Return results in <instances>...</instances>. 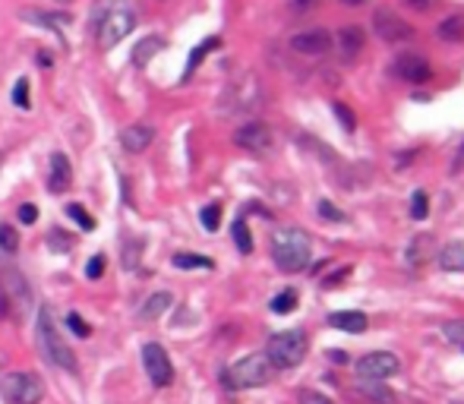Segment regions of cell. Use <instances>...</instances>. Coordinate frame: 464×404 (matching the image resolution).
Masks as SVG:
<instances>
[{
	"label": "cell",
	"mask_w": 464,
	"mask_h": 404,
	"mask_svg": "<svg viewBox=\"0 0 464 404\" xmlns=\"http://www.w3.org/2000/svg\"><path fill=\"white\" fill-rule=\"evenodd\" d=\"M86 275H89L92 281L101 278V275H105V256H92L89 265H86Z\"/></svg>",
	"instance_id": "38"
},
{
	"label": "cell",
	"mask_w": 464,
	"mask_h": 404,
	"mask_svg": "<svg viewBox=\"0 0 464 404\" xmlns=\"http://www.w3.org/2000/svg\"><path fill=\"white\" fill-rule=\"evenodd\" d=\"M0 250H3V253H16V250H19V234H16V228H10V224H0Z\"/></svg>",
	"instance_id": "28"
},
{
	"label": "cell",
	"mask_w": 464,
	"mask_h": 404,
	"mask_svg": "<svg viewBox=\"0 0 464 404\" xmlns=\"http://www.w3.org/2000/svg\"><path fill=\"white\" fill-rule=\"evenodd\" d=\"M335 117L341 120V124H344V130H348V133H354V130H357V120H354V114H350V107H344L341 101H335Z\"/></svg>",
	"instance_id": "34"
},
{
	"label": "cell",
	"mask_w": 464,
	"mask_h": 404,
	"mask_svg": "<svg viewBox=\"0 0 464 404\" xmlns=\"http://www.w3.org/2000/svg\"><path fill=\"white\" fill-rule=\"evenodd\" d=\"M66 325H70V332H73L76 338H89L92 335V329H89V322L82 319L79 313H66Z\"/></svg>",
	"instance_id": "31"
},
{
	"label": "cell",
	"mask_w": 464,
	"mask_h": 404,
	"mask_svg": "<svg viewBox=\"0 0 464 404\" xmlns=\"http://www.w3.org/2000/svg\"><path fill=\"white\" fill-rule=\"evenodd\" d=\"M442 335H446L448 341H458V345H464V322H448L446 329H442Z\"/></svg>",
	"instance_id": "37"
},
{
	"label": "cell",
	"mask_w": 464,
	"mask_h": 404,
	"mask_svg": "<svg viewBox=\"0 0 464 404\" xmlns=\"http://www.w3.org/2000/svg\"><path fill=\"white\" fill-rule=\"evenodd\" d=\"M133 29H136V13L130 7H123V3H111L105 10V19L98 23V44H101V51L117 48Z\"/></svg>",
	"instance_id": "4"
},
{
	"label": "cell",
	"mask_w": 464,
	"mask_h": 404,
	"mask_svg": "<svg viewBox=\"0 0 464 404\" xmlns=\"http://www.w3.org/2000/svg\"><path fill=\"white\" fill-rule=\"evenodd\" d=\"M439 38L442 42H461L464 38V16H448L439 23Z\"/></svg>",
	"instance_id": "24"
},
{
	"label": "cell",
	"mask_w": 464,
	"mask_h": 404,
	"mask_svg": "<svg viewBox=\"0 0 464 404\" xmlns=\"http://www.w3.org/2000/svg\"><path fill=\"white\" fill-rule=\"evenodd\" d=\"M332 360L335 363H348V354H344V351H332Z\"/></svg>",
	"instance_id": "44"
},
{
	"label": "cell",
	"mask_w": 464,
	"mask_h": 404,
	"mask_svg": "<svg viewBox=\"0 0 464 404\" xmlns=\"http://www.w3.org/2000/svg\"><path fill=\"white\" fill-rule=\"evenodd\" d=\"M19 221H23V224L38 221V208H35L32 202H25V206H19Z\"/></svg>",
	"instance_id": "40"
},
{
	"label": "cell",
	"mask_w": 464,
	"mask_h": 404,
	"mask_svg": "<svg viewBox=\"0 0 464 404\" xmlns=\"http://www.w3.org/2000/svg\"><path fill=\"white\" fill-rule=\"evenodd\" d=\"M234 142L240 146V149L262 155V152L272 149V130L266 124H244V126H237Z\"/></svg>",
	"instance_id": "11"
},
{
	"label": "cell",
	"mask_w": 464,
	"mask_h": 404,
	"mask_svg": "<svg viewBox=\"0 0 464 404\" xmlns=\"http://www.w3.org/2000/svg\"><path fill=\"white\" fill-rule=\"evenodd\" d=\"M332 48V35L322 32V29H309V32H297L291 35V51L297 54H307V57H322Z\"/></svg>",
	"instance_id": "12"
},
{
	"label": "cell",
	"mask_w": 464,
	"mask_h": 404,
	"mask_svg": "<svg viewBox=\"0 0 464 404\" xmlns=\"http://www.w3.org/2000/svg\"><path fill=\"white\" fill-rule=\"evenodd\" d=\"M272 259L281 272H300L309 265V237L300 228H278L272 234Z\"/></svg>",
	"instance_id": "1"
},
{
	"label": "cell",
	"mask_w": 464,
	"mask_h": 404,
	"mask_svg": "<svg viewBox=\"0 0 464 404\" xmlns=\"http://www.w3.org/2000/svg\"><path fill=\"white\" fill-rule=\"evenodd\" d=\"M269 379H272V363L266 360V354H250L224 370V382L231 388H259Z\"/></svg>",
	"instance_id": "5"
},
{
	"label": "cell",
	"mask_w": 464,
	"mask_h": 404,
	"mask_svg": "<svg viewBox=\"0 0 464 404\" xmlns=\"http://www.w3.org/2000/svg\"><path fill=\"white\" fill-rule=\"evenodd\" d=\"M373 32L389 44H398V42H411L414 38V25H407L404 19L395 13V10H376L373 16Z\"/></svg>",
	"instance_id": "9"
},
{
	"label": "cell",
	"mask_w": 464,
	"mask_h": 404,
	"mask_svg": "<svg viewBox=\"0 0 464 404\" xmlns=\"http://www.w3.org/2000/svg\"><path fill=\"white\" fill-rule=\"evenodd\" d=\"M433 237L430 234H424V237H414V243H411V250H407V265H426L430 262V256H433Z\"/></svg>",
	"instance_id": "19"
},
{
	"label": "cell",
	"mask_w": 464,
	"mask_h": 404,
	"mask_svg": "<svg viewBox=\"0 0 464 404\" xmlns=\"http://www.w3.org/2000/svg\"><path fill=\"white\" fill-rule=\"evenodd\" d=\"M319 215H322V218H328V221H344V212H338L328 199H319Z\"/></svg>",
	"instance_id": "36"
},
{
	"label": "cell",
	"mask_w": 464,
	"mask_h": 404,
	"mask_svg": "<svg viewBox=\"0 0 464 404\" xmlns=\"http://www.w3.org/2000/svg\"><path fill=\"white\" fill-rule=\"evenodd\" d=\"M328 325L338 332H350V335H360L367 332V316L357 313V310H344V313H332L328 316Z\"/></svg>",
	"instance_id": "17"
},
{
	"label": "cell",
	"mask_w": 464,
	"mask_h": 404,
	"mask_svg": "<svg viewBox=\"0 0 464 404\" xmlns=\"http://www.w3.org/2000/svg\"><path fill=\"white\" fill-rule=\"evenodd\" d=\"M48 243H51V247L57 243L60 250H70V240H66V237H60V234H51V237H48Z\"/></svg>",
	"instance_id": "42"
},
{
	"label": "cell",
	"mask_w": 464,
	"mask_h": 404,
	"mask_svg": "<svg viewBox=\"0 0 464 404\" xmlns=\"http://www.w3.org/2000/svg\"><path fill=\"white\" fill-rule=\"evenodd\" d=\"M66 215H70V218H73V221L79 224L82 231H95V218H92V215L86 212V208H82V206H76V202H70V206H66Z\"/></svg>",
	"instance_id": "27"
},
{
	"label": "cell",
	"mask_w": 464,
	"mask_h": 404,
	"mask_svg": "<svg viewBox=\"0 0 464 404\" xmlns=\"http://www.w3.org/2000/svg\"><path fill=\"white\" fill-rule=\"evenodd\" d=\"M300 404H335L328 395H319V392H300Z\"/></svg>",
	"instance_id": "39"
},
{
	"label": "cell",
	"mask_w": 464,
	"mask_h": 404,
	"mask_svg": "<svg viewBox=\"0 0 464 404\" xmlns=\"http://www.w3.org/2000/svg\"><path fill=\"white\" fill-rule=\"evenodd\" d=\"M426 212H430V206H426V193H414V199H411V215L420 221V218H426Z\"/></svg>",
	"instance_id": "35"
},
{
	"label": "cell",
	"mask_w": 464,
	"mask_h": 404,
	"mask_svg": "<svg viewBox=\"0 0 464 404\" xmlns=\"http://www.w3.org/2000/svg\"><path fill=\"white\" fill-rule=\"evenodd\" d=\"M231 234H234V243H237V250L240 253H253V237H250V228H246V221L244 218H237L234 221V228H231Z\"/></svg>",
	"instance_id": "26"
},
{
	"label": "cell",
	"mask_w": 464,
	"mask_h": 404,
	"mask_svg": "<svg viewBox=\"0 0 464 404\" xmlns=\"http://www.w3.org/2000/svg\"><path fill=\"white\" fill-rule=\"evenodd\" d=\"M171 262L177 265V269H212V259L196 256V253H174Z\"/></svg>",
	"instance_id": "25"
},
{
	"label": "cell",
	"mask_w": 464,
	"mask_h": 404,
	"mask_svg": "<svg viewBox=\"0 0 464 404\" xmlns=\"http://www.w3.org/2000/svg\"><path fill=\"white\" fill-rule=\"evenodd\" d=\"M152 139H155V130H152L149 124H133V126H127V130L120 133L123 149L133 152V155H139V152H146L149 146H152Z\"/></svg>",
	"instance_id": "16"
},
{
	"label": "cell",
	"mask_w": 464,
	"mask_h": 404,
	"mask_svg": "<svg viewBox=\"0 0 464 404\" xmlns=\"http://www.w3.org/2000/svg\"><path fill=\"white\" fill-rule=\"evenodd\" d=\"M0 398L7 404H41L44 382L35 373H7L0 379Z\"/></svg>",
	"instance_id": "6"
},
{
	"label": "cell",
	"mask_w": 464,
	"mask_h": 404,
	"mask_svg": "<svg viewBox=\"0 0 464 404\" xmlns=\"http://www.w3.org/2000/svg\"><path fill=\"white\" fill-rule=\"evenodd\" d=\"M231 98H237V105L231 107V111H256V107L262 105V89H259V83H256V76L246 73L244 79L234 85Z\"/></svg>",
	"instance_id": "13"
},
{
	"label": "cell",
	"mask_w": 464,
	"mask_h": 404,
	"mask_svg": "<svg viewBox=\"0 0 464 404\" xmlns=\"http://www.w3.org/2000/svg\"><path fill=\"white\" fill-rule=\"evenodd\" d=\"M212 48H218V38H209V42H203V44H199V48L193 51V57H190V64H187V76L193 73L196 66H199V60H203V57H205V54H209V51H212Z\"/></svg>",
	"instance_id": "32"
},
{
	"label": "cell",
	"mask_w": 464,
	"mask_h": 404,
	"mask_svg": "<svg viewBox=\"0 0 464 404\" xmlns=\"http://www.w3.org/2000/svg\"><path fill=\"white\" fill-rule=\"evenodd\" d=\"M51 193H66L73 187V165L64 152H54L51 155V180H48Z\"/></svg>",
	"instance_id": "14"
},
{
	"label": "cell",
	"mask_w": 464,
	"mask_h": 404,
	"mask_svg": "<svg viewBox=\"0 0 464 404\" xmlns=\"http://www.w3.org/2000/svg\"><path fill=\"white\" fill-rule=\"evenodd\" d=\"M461 347H464V345H461Z\"/></svg>",
	"instance_id": "47"
},
{
	"label": "cell",
	"mask_w": 464,
	"mask_h": 404,
	"mask_svg": "<svg viewBox=\"0 0 464 404\" xmlns=\"http://www.w3.org/2000/svg\"><path fill=\"white\" fill-rule=\"evenodd\" d=\"M411 10H420V13H426V10L436 7V0H404Z\"/></svg>",
	"instance_id": "41"
},
{
	"label": "cell",
	"mask_w": 464,
	"mask_h": 404,
	"mask_svg": "<svg viewBox=\"0 0 464 404\" xmlns=\"http://www.w3.org/2000/svg\"><path fill=\"white\" fill-rule=\"evenodd\" d=\"M341 3H348V7H363V3H370V0H341Z\"/></svg>",
	"instance_id": "45"
},
{
	"label": "cell",
	"mask_w": 464,
	"mask_h": 404,
	"mask_svg": "<svg viewBox=\"0 0 464 404\" xmlns=\"http://www.w3.org/2000/svg\"><path fill=\"white\" fill-rule=\"evenodd\" d=\"M0 313H7V294L0 297Z\"/></svg>",
	"instance_id": "46"
},
{
	"label": "cell",
	"mask_w": 464,
	"mask_h": 404,
	"mask_svg": "<svg viewBox=\"0 0 464 404\" xmlns=\"http://www.w3.org/2000/svg\"><path fill=\"white\" fill-rule=\"evenodd\" d=\"M391 76H398L404 83H426L433 76V70H430V64H426V57L404 51V54H398V57L391 60Z\"/></svg>",
	"instance_id": "10"
},
{
	"label": "cell",
	"mask_w": 464,
	"mask_h": 404,
	"mask_svg": "<svg viewBox=\"0 0 464 404\" xmlns=\"http://www.w3.org/2000/svg\"><path fill=\"white\" fill-rule=\"evenodd\" d=\"M162 48H164V38H158V35H149V38H142V42L133 48V64H136V66H146Z\"/></svg>",
	"instance_id": "21"
},
{
	"label": "cell",
	"mask_w": 464,
	"mask_h": 404,
	"mask_svg": "<svg viewBox=\"0 0 464 404\" xmlns=\"http://www.w3.org/2000/svg\"><path fill=\"white\" fill-rule=\"evenodd\" d=\"M303 357H307V335L297 329L278 332V335L269 338V345H266V360H269L275 370H294V366L303 363Z\"/></svg>",
	"instance_id": "3"
},
{
	"label": "cell",
	"mask_w": 464,
	"mask_h": 404,
	"mask_svg": "<svg viewBox=\"0 0 464 404\" xmlns=\"http://www.w3.org/2000/svg\"><path fill=\"white\" fill-rule=\"evenodd\" d=\"M3 294H7V300L13 297L19 306H29V300H32V291L25 288V281L19 272H7L3 275Z\"/></svg>",
	"instance_id": "18"
},
{
	"label": "cell",
	"mask_w": 464,
	"mask_h": 404,
	"mask_svg": "<svg viewBox=\"0 0 464 404\" xmlns=\"http://www.w3.org/2000/svg\"><path fill=\"white\" fill-rule=\"evenodd\" d=\"M398 370H401L398 357L389 354V351H373V354L357 360V376L363 382H383V379H389V376H395Z\"/></svg>",
	"instance_id": "8"
},
{
	"label": "cell",
	"mask_w": 464,
	"mask_h": 404,
	"mask_svg": "<svg viewBox=\"0 0 464 404\" xmlns=\"http://www.w3.org/2000/svg\"><path fill=\"white\" fill-rule=\"evenodd\" d=\"M38 345H41L44 357H48L54 366H60V370H66V373L79 370V366H76L73 351H70V345L64 341L57 322H54V313H51L48 306H41L38 310Z\"/></svg>",
	"instance_id": "2"
},
{
	"label": "cell",
	"mask_w": 464,
	"mask_h": 404,
	"mask_svg": "<svg viewBox=\"0 0 464 404\" xmlns=\"http://www.w3.org/2000/svg\"><path fill=\"white\" fill-rule=\"evenodd\" d=\"M316 3V0H291V10H297V13H303V10H309Z\"/></svg>",
	"instance_id": "43"
},
{
	"label": "cell",
	"mask_w": 464,
	"mask_h": 404,
	"mask_svg": "<svg viewBox=\"0 0 464 404\" xmlns=\"http://www.w3.org/2000/svg\"><path fill=\"white\" fill-rule=\"evenodd\" d=\"M13 105L16 107H29L32 101H29V79H16V85H13Z\"/></svg>",
	"instance_id": "33"
},
{
	"label": "cell",
	"mask_w": 464,
	"mask_h": 404,
	"mask_svg": "<svg viewBox=\"0 0 464 404\" xmlns=\"http://www.w3.org/2000/svg\"><path fill=\"white\" fill-rule=\"evenodd\" d=\"M142 366H146V376L152 379V386L168 388L174 382L171 357H168V351H164L162 345H155V341L142 347Z\"/></svg>",
	"instance_id": "7"
},
{
	"label": "cell",
	"mask_w": 464,
	"mask_h": 404,
	"mask_svg": "<svg viewBox=\"0 0 464 404\" xmlns=\"http://www.w3.org/2000/svg\"><path fill=\"white\" fill-rule=\"evenodd\" d=\"M199 221H203L205 231H218V224H221V206H218V202L205 206L203 215H199Z\"/></svg>",
	"instance_id": "29"
},
{
	"label": "cell",
	"mask_w": 464,
	"mask_h": 404,
	"mask_svg": "<svg viewBox=\"0 0 464 404\" xmlns=\"http://www.w3.org/2000/svg\"><path fill=\"white\" fill-rule=\"evenodd\" d=\"M363 42H367V35H363V29L360 25H344L341 32L335 35V44H338V54L348 60H354L363 51Z\"/></svg>",
	"instance_id": "15"
},
{
	"label": "cell",
	"mask_w": 464,
	"mask_h": 404,
	"mask_svg": "<svg viewBox=\"0 0 464 404\" xmlns=\"http://www.w3.org/2000/svg\"><path fill=\"white\" fill-rule=\"evenodd\" d=\"M171 304H174V297L171 294H168V291H158V294H152V297L146 300V306H142V319H158V316H164L168 313V310H171Z\"/></svg>",
	"instance_id": "20"
},
{
	"label": "cell",
	"mask_w": 464,
	"mask_h": 404,
	"mask_svg": "<svg viewBox=\"0 0 464 404\" xmlns=\"http://www.w3.org/2000/svg\"><path fill=\"white\" fill-rule=\"evenodd\" d=\"M360 392H363L367 398H373V401H379V404H395V395L385 392V388H379V386H373V382L367 386V382L360 379Z\"/></svg>",
	"instance_id": "30"
},
{
	"label": "cell",
	"mask_w": 464,
	"mask_h": 404,
	"mask_svg": "<svg viewBox=\"0 0 464 404\" xmlns=\"http://www.w3.org/2000/svg\"><path fill=\"white\" fill-rule=\"evenodd\" d=\"M439 262H442V269H448V272L464 269V243H448L446 250H439Z\"/></svg>",
	"instance_id": "22"
},
{
	"label": "cell",
	"mask_w": 464,
	"mask_h": 404,
	"mask_svg": "<svg viewBox=\"0 0 464 404\" xmlns=\"http://www.w3.org/2000/svg\"><path fill=\"white\" fill-rule=\"evenodd\" d=\"M272 313H278V316H287V313H294L297 310V291L294 288H285L281 294H275L272 297Z\"/></svg>",
	"instance_id": "23"
}]
</instances>
